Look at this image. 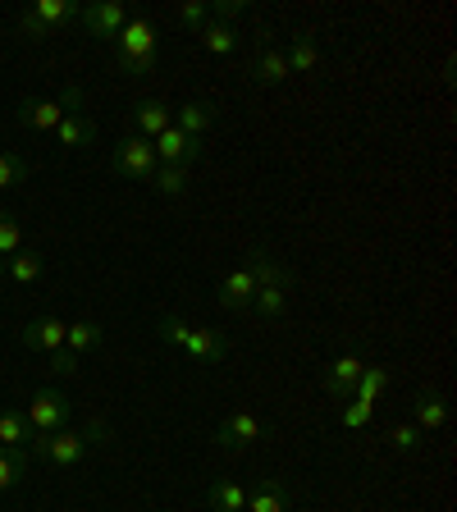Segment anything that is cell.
<instances>
[{"label":"cell","mask_w":457,"mask_h":512,"mask_svg":"<svg viewBox=\"0 0 457 512\" xmlns=\"http://www.w3.org/2000/svg\"><path fill=\"white\" fill-rule=\"evenodd\" d=\"M78 14H83L92 37H119V28L128 23L124 5H115V0H96V5H87V10H78Z\"/></svg>","instance_id":"cell-11"},{"label":"cell","mask_w":457,"mask_h":512,"mask_svg":"<svg viewBox=\"0 0 457 512\" xmlns=\"http://www.w3.org/2000/svg\"><path fill=\"white\" fill-rule=\"evenodd\" d=\"M371 421V403H348L343 407V430H362Z\"/></svg>","instance_id":"cell-35"},{"label":"cell","mask_w":457,"mask_h":512,"mask_svg":"<svg viewBox=\"0 0 457 512\" xmlns=\"http://www.w3.org/2000/svg\"><path fill=\"white\" fill-rule=\"evenodd\" d=\"M389 439H394L398 453H416V448H421V430H416V426H398Z\"/></svg>","instance_id":"cell-36"},{"label":"cell","mask_w":457,"mask_h":512,"mask_svg":"<svg viewBox=\"0 0 457 512\" xmlns=\"http://www.w3.org/2000/svg\"><path fill=\"white\" fill-rule=\"evenodd\" d=\"M42 270H46L42 252H14V256H5L0 275L14 279V284H37V279H42Z\"/></svg>","instance_id":"cell-16"},{"label":"cell","mask_w":457,"mask_h":512,"mask_svg":"<svg viewBox=\"0 0 457 512\" xmlns=\"http://www.w3.org/2000/svg\"><path fill=\"white\" fill-rule=\"evenodd\" d=\"M252 293H256V279H252V270L247 266H238L234 275L224 279V288H220V302L229 311H243V307H252Z\"/></svg>","instance_id":"cell-14"},{"label":"cell","mask_w":457,"mask_h":512,"mask_svg":"<svg viewBox=\"0 0 457 512\" xmlns=\"http://www.w3.org/2000/svg\"><path fill=\"white\" fill-rule=\"evenodd\" d=\"M69 19H78V5H74V0H37L32 10H23L19 28L28 32V37H46V32L64 28Z\"/></svg>","instance_id":"cell-5"},{"label":"cell","mask_w":457,"mask_h":512,"mask_svg":"<svg viewBox=\"0 0 457 512\" xmlns=\"http://www.w3.org/2000/svg\"><path fill=\"white\" fill-rule=\"evenodd\" d=\"M69 412H74V403H69L60 389H37L23 416H28L32 439H42V435H55V430L69 426Z\"/></svg>","instance_id":"cell-3"},{"label":"cell","mask_w":457,"mask_h":512,"mask_svg":"<svg viewBox=\"0 0 457 512\" xmlns=\"http://www.w3.org/2000/svg\"><path fill=\"white\" fill-rule=\"evenodd\" d=\"M206 499H211L215 512H243L247 508V490L243 485H234V480H215Z\"/></svg>","instance_id":"cell-23"},{"label":"cell","mask_w":457,"mask_h":512,"mask_svg":"<svg viewBox=\"0 0 457 512\" xmlns=\"http://www.w3.org/2000/svg\"><path fill=\"white\" fill-rule=\"evenodd\" d=\"M243 10V0H215L211 14H220V19H234V14Z\"/></svg>","instance_id":"cell-37"},{"label":"cell","mask_w":457,"mask_h":512,"mask_svg":"<svg viewBox=\"0 0 457 512\" xmlns=\"http://www.w3.org/2000/svg\"><path fill=\"white\" fill-rule=\"evenodd\" d=\"M106 435H110L106 421H92L83 435H74V430H55V435L28 439V453L32 458H46L51 467H78L83 453H87V444H96V439H106Z\"/></svg>","instance_id":"cell-1"},{"label":"cell","mask_w":457,"mask_h":512,"mask_svg":"<svg viewBox=\"0 0 457 512\" xmlns=\"http://www.w3.org/2000/svg\"><path fill=\"white\" fill-rule=\"evenodd\" d=\"M384 384H389V371H384V366H362V380H357V389H352V394H357V403H371L375 407V398L384 394Z\"/></svg>","instance_id":"cell-27"},{"label":"cell","mask_w":457,"mask_h":512,"mask_svg":"<svg viewBox=\"0 0 457 512\" xmlns=\"http://www.w3.org/2000/svg\"><path fill=\"white\" fill-rule=\"evenodd\" d=\"M64 320H55V316H42V320H28L19 330V343L23 348H37V352H55V348H64Z\"/></svg>","instance_id":"cell-10"},{"label":"cell","mask_w":457,"mask_h":512,"mask_svg":"<svg viewBox=\"0 0 457 512\" xmlns=\"http://www.w3.org/2000/svg\"><path fill=\"white\" fill-rule=\"evenodd\" d=\"M55 138H60V147H92L96 124L83 115V110H74V115H64L60 124H55Z\"/></svg>","instance_id":"cell-13"},{"label":"cell","mask_w":457,"mask_h":512,"mask_svg":"<svg viewBox=\"0 0 457 512\" xmlns=\"http://www.w3.org/2000/svg\"><path fill=\"white\" fill-rule=\"evenodd\" d=\"M151 183H156V192H165V197H179V192H188V170H183V165H156Z\"/></svg>","instance_id":"cell-28"},{"label":"cell","mask_w":457,"mask_h":512,"mask_svg":"<svg viewBox=\"0 0 457 512\" xmlns=\"http://www.w3.org/2000/svg\"><path fill=\"white\" fill-rule=\"evenodd\" d=\"M284 60H288V69H293V74H307V69H316V64H320L316 37H311V32H298V37H293V51H288Z\"/></svg>","instance_id":"cell-24"},{"label":"cell","mask_w":457,"mask_h":512,"mask_svg":"<svg viewBox=\"0 0 457 512\" xmlns=\"http://www.w3.org/2000/svg\"><path fill=\"white\" fill-rule=\"evenodd\" d=\"M156 330H160V339L174 343V348H183V339H188V325H183L179 316H160V320H156Z\"/></svg>","instance_id":"cell-33"},{"label":"cell","mask_w":457,"mask_h":512,"mask_svg":"<svg viewBox=\"0 0 457 512\" xmlns=\"http://www.w3.org/2000/svg\"><path fill=\"white\" fill-rule=\"evenodd\" d=\"M28 174H32L28 160H19V156H0V192H5V188H19V183H28Z\"/></svg>","instance_id":"cell-29"},{"label":"cell","mask_w":457,"mask_h":512,"mask_svg":"<svg viewBox=\"0 0 457 512\" xmlns=\"http://www.w3.org/2000/svg\"><path fill=\"white\" fill-rule=\"evenodd\" d=\"M362 357H334L330 366H325V394L330 398H352V389H357V380H362Z\"/></svg>","instance_id":"cell-9"},{"label":"cell","mask_w":457,"mask_h":512,"mask_svg":"<svg viewBox=\"0 0 457 512\" xmlns=\"http://www.w3.org/2000/svg\"><path fill=\"white\" fill-rule=\"evenodd\" d=\"M247 270H252L256 288H288V284H293V270L279 266L266 247H252V252H247Z\"/></svg>","instance_id":"cell-12"},{"label":"cell","mask_w":457,"mask_h":512,"mask_svg":"<svg viewBox=\"0 0 457 512\" xmlns=\"http://www.w3.org/2000/svg\"><path fill=\"white\" fill-rule=\"evenodd\" d=\"M247 74H252L256 83H284V78L293 74V69H288L284 51H275V46H266V51H261V55H256V60H252V69H247Z\"/></svg>","instance_id":"cell-19"},{"label":"cell","mask_w":457,"mask_h":512,"mask_svg":"<svg viewBox=\"0 0 457 512\" xmlns=\"http://www.w3.org/2000/svg\"><path fill=\"white\" fill-rule=\"evenodd\" d=\"M211 124H215V106H206V101H188V106H179V115H174V128H183L188 138H202Z\"/></svg>","instance_id":"cell-18"},{"label":"cell","mask_w":457,"mask_h":512,"mask_svg":"<svg viewBox=\"0 0 457 512\" xmlns=\"http://www.w3.org/2000/svg\"><path fill=\"white\" fill-rule=\"evenodd\" d=\"M151 151H156L160 165H183V170H188L192 160L202 156V138H188L183 128L170 124L165 133H156V138H151Z\"/></svg>","instance_id":"cell-7"},{"label":"cell","mask_w":457,"mask_h":512,"mask_svg":"<svg viewBox=\"0 0 457 512\" xmlns=\"http://www.w3.org/2000/svg\"><path fill=\"white\" fill-rule=\"evenodd\" d=\"M23 471H28V453H23V448H19V453H0V494L10 490Z\"/></svg>","instance_id":"cell-31"},{"label":"cell","mask_w":457,"mask_h":512,"mask_svg":"<svg viewBox=\"0 0 457 512\" xmlns=\"http://www.w3.org/2000/svg\"><path fill=\"white\" fill-rule=\"evenodd\" d=\"M133 124H138V138H156L170 128V106L165 101H138L133 106Z\"/></svg>","instance_id":"cell-17"},{"label":"cell","mask_w":457,"mask_h":512,"mask_svg":"<svg viewBox=\"0 0 457 512\" xmlns=\"http://www.w3.org/2000/svg\"><path fill=\"white\" fill-rule=\"evenodd\" d=\"M28 435H32L28 416L14 412V407H10V412H0V448H5V453H19V448L28 444Z\"/></svg>","instance_id":"cell-22"},{"label":"cell","mask_w":457,"mask_h":512,"mask_svg":"<svg viewBox=\"0 0 457 512\" xmlns=\"http://www.w3.org/2000/svg\"><path fill=\"white\" fill-rule=\"evenodd\" d=\"M448 421V403L439 394H421L416 398V430L421 435H435V430H444Z\"/></svg>","instance_id":"cell-20"},{"label":"cell","mask_w":457,"mask_h":512,"mask_svg":"<svg viewBox=\"0 0 457 512\" xmlns=\"http://www.w3.org/2000/svg\"><path fill=\"white\" fill-rule=\"evenodd\" d=\"M78 106H83V92H78V87H64L60 101H23V106H19V124L23 128H37V133H46V128L55 133V124H60L64 115H74Z\"/></svg>","instance_id":"cell-4"},{"label":"cell","mask_w":457,"mask_h":512,"mask_svg":"<svg viewBox=\"0 0 457 512\" xmlns=\"http://www.w3.org/2000/svg\"><path fill=\"white\" fill-rule=\"evenodd\" d=\"M183 348H188V357H197V362H220L224 352H229V339L215 330H188Z\"/></svg>","instance_id":"cell-15"},{"label":"cell","mask_w":457,"mask_h":512,"mask_svg":"<svg viewBox=\"0 0 457 512\" xmlns=\"http://www.w3.org/2000/svg\"><path fill=\"white\" fill-rule=\"evenodd\" d=\"M156 23L151 19H128L124 28H119L115 46H119V69H128V74H147L151 64H156Z\"/></svg>","instance_id":"cell-2"},{"label":"cell","mask_w":457,"mask_h":512,"mask_svg":"<svg viewBox=\"0 0 457 512\" xmlns=\"http://www.w3.org/2000/svg\"><path fill=\"white\" fill-rule=\"evenodd\" d=\"M288 503H293V494H288L279 480H266V485H261L252 499H247L243 512H288Z\"/></svg>","instance_id":"cell-21"},{"label":"cell","mask_w":457,"mask_h":512,"mask_svg":"<svg viewBox=\"0 0 457 512\" xmlns=\"http://www.w3.org/2000/svg\"><path fill=\"white\" fill-rule=\"evenodd\" d=\"M96 343H101V325H96V320H74V325L64 330V348L74 352V357L87 348H96Z\"/></svg>","instance_id":"cell-25"},{"label":"cell","mask_w":457,"mask_h":512,"mask_svg":"<svg viewBox=\"0 0 457 512\" xmlns=\"http://www.w3.org/2000/svg\"><path fill=\"white\" fill-rule=\"evenodd\" d=\"M51 375H60V380H69V375H78V357L69 348H55L51 352Z\"/></svg>","instance_id":"cell-34"},{"label":"cell","mask_w":457,"mask_h":512,"mask_svg":"<svg viewBox=\"0 0 457 512\" xmlns=\"http://www.w3.org/2000/svg\"><path fill=\"white\" fill-rule=\"evenodd\" d=\"M206 19H211V5H202V0H183L179 5V23L183 28H206Z\"/></svg>","instance_id":"cell-32"},{"label":"cell","mask_w":457,"mask_h":512,"mask_svg":"<svg viewBox=\"0 0 457 512\" xmlns=\"http://www.w3.org/2000/svg\"><path fill=\"white\" fill-rule=\"evenodd\" d=\"M14 252H23V229H19V220H14V215L0 211V261H5V256H14Z\"/></svg>","instance_id":"cell-30"},{"label":"cell","mask_w":457,"mask_h":512,"mask_svg":"<svg viewBox=\"0 0 457 512\" xmlns=\"http://www.w3.org/2000/svg\"><path fill=\"white\" fill-rule=\"evenodd\" d=\"M156 151H151V142L147 138H124L115 147V170L124 174V179H138V183H147L151 174H156Z\"/></svg>","instance_id":"cell-6"},{"label":"cell","mask_w":457,"mask_h":512,"mask_svg":"<svg viewBox=\"0 0 457 512\" xmlns=\"http://www.w3.org/2000/svg\"><path fill=\"white\" fill-rule=\"evenodd\" d=\"M266 435V426H261V421H256L252 412H234L229 416V421H224L220 430H215V444L220 448H229V453H234V448H247V444H256V439Z\"/></svg>","instance_id":"cell-8"},{"label":"cell","mask_w":457,"mask_h":512,"mask_svg":"<svg viewBox=\"0 0 457 512\" xmlns=\"http://www.w3.org/2000/svg\"><path fill=\"white\" fill-rule=\"evenodd\" d=\"M202 46L211 55H229L238 46V32L229 28V23H215V19H206V28H202Z\"/></svg>","instance_id":"cell-26"}]
</instances>
